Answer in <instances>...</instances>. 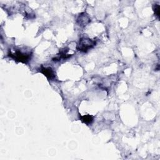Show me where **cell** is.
<instances>
[{"label": "cell", "instance_id": "3", "mask_svg": "<svg viewBox=\"0 0 160 160\" xmlns=\"http://www.w3.org/2000/svg\"><path fill=\"white\" fill-rule=\"evenodd\" d=\"M40 71L49 80H53L55 77V73L51 68H44L42 66L40 69Z\"/></svg>", "mask_w": 160, "mask_h": 160}, {"label": "cell", "instance_id": "1", "mask_svg": "<svg viewBox=\"0 0 160 160\" xmlns=\"http://www.w3.org/2000/svg\"><path fill=\"white\" fill-rule=\"evenodd\" d=\"M96 42L88 38H83L80 39L77 48L82 52H86L93 48Z\"/></svg>", "mask_w": 160, "mask_h": 160}, {"label": "cell", "instance_id": "5", "mask_svg": "<svg viewBox=\"0 0 160 160\" xmlns=\"http://www.w3.org/2000/svg\"><path fill=\"white\" fill-rule=\"evenodd\" d=\"M81 120L85 123H91L93 121V117L90 115H85L81 117Z\"/></svg>", "mask_w": 160, "mask_h": 160}, {"label": "cell", "instance_id": "2", "mask_svg": "<svg viewBox=\"0 0 160 160\" xmlns=\"http://www.w3.org/2000/svg\"><path fill=\"white\" fill-rule=\"evenodd\" d=\"M10 56L16 61H18L24 63L28 62L31 58V55L30 54L24 53L20 50L16 51L14 53H10Z\"/></svg>", "mask_w": 160, "mask_h": 160}, {"label": "cell", "instance_id": "6", "mask_svg": "<svg viewBox=\"0 0 160 160\" xmlns=\"http://www.w3.org/2000/svg\"><path fill=\"white\" fill-rule=\"evenodd\" d=\"M154 11L156 15L159 18V6L158 5H154Z\"/></svg>", "mask_w": 160, "mask_h": 160}, {"label": "cell", "instance_id": "4", "mask_svg": "<svg viewBox=\"0 0 160 160\" xmlns=\"http://www.w3.org/2000/svg\"><path fill=\"white\" fill-rule=\"evenodd\" d=\"M89 21H90V19L89 18L88 16L85 13H83L80 15L78 19V23L80 25V26H85L87 24H88Z\"/></svg>", "mask_w": 160, "mask_h": 160}]
</instances>
